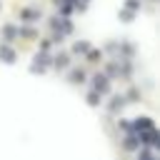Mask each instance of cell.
I'll list each match as a JSON object with an SVG mask.
<instances>
[{
    "label": "cell",
    "instance_id": "6da1fadb",
    "mask_svg": "<svg viewBox=\"0 0 160 160\" xmlns=\"http://www.w3.org/2000/svg\"><path fill=\"white\" fill-rule=\"evenodd\" d=\"M2 58H5V60H12V52H10V48H2Z\"/></svg>",
    "mask_w": 160,
    "mask_h": 160
}]
</instances>
